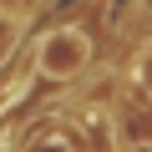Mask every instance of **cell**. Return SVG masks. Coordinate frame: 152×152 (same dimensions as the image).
<instances>
[{
    "label": "cell",
    "mask_w": 152,
    "mask_h": 152,
    "mask_svg": "<svg viewBox=\"0 0 152 152\" xmlns=\"http://www.w3.org/2000/svg\"><path fill=\"white\" fill-rule=\"evenodd\" d=\"M86 61H91V41L81 31H51L36 51V71L51 76V81H71Z\"/></svg>",
    "instance_id": "obj_1"
},
{
    "label": "cell",
    "mask_w": 152,
    "mask_h": 152,
    "mask_svg": "<svg viewBox=\"0 0 152 152\" xmlns=\"http://www.w3.org/2000/svg\"><path fill=\"white\" fill-rule=\"evenodd\" d=\"M137 86H142V91L152 96V46H147V51L137 56Z\"/></svg>",
    "instance_id": "obj_2"
}]
</instances>
